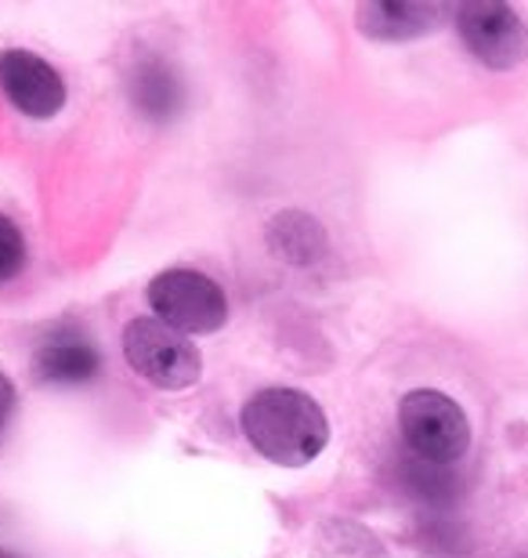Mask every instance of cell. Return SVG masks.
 Masks as SVG:
<instances>
[{
  "label": "cell",
  "mask_w": 528,
  "mask_h": 558,
  "mask_svg": "<svg viewBox=\"0 0 528 558\" xmlns=\"http://www.w3.org/2000/svg\"><path fill=\"white\" fill-rule=\"evenodd\" d=\"M398 428L409 450L431 464L459 461L470 446L467 414L449 396L434 392V388H417V392L402 399Z\"/></svg>",
  "instance_id": "obj_3"
},
{
  "label": "cell",
  "mask_w": 528,
  "mask_h": 558,
  "mask_svg": "<svg viewBox=\"0 0 528 558\" xmlns=\"http://www.w3.org/2000/svg\"><path fill=\"white\" fill-rule=\"evenodd\" d=\"M123 355L134 366V374L156 388H167V392H182V388L196 385L199 371H204L196 344L185 333H177L174 327L149 316L127 323V330H123Z\"/></svg>",
  "instance_id": "obj_2"
},
{
  "label": "cell",
  "mask_w": 528,
  "mask_h": 558,
  "mask_svg": "<svg viewBox=\"0 0 528 558\" xmlns=\"http://www.w3.org/2000/svg\"><path fill=\"white\" fill-rule=\"evenodd\" d=\"M131 102L145 120H174L182 113L185 87L171 62L145 59L131 73Z\"/></svg>",
  "instance_id": "obj_9"
},
{
  "label": "cell",
  "mask_w": 528,
  "mask_h": 558,
  "mask_svg": "<svg viewBox=\"0 0 528 558\" xmlns=\"http://www.w3.org/2000/svg\"><path fill=\"white\" fill-rule=\"evenodd\" d=\"M0 87L11 106L33 120H48L65 106V81L59 70L22 48L0 54Z\"/></svg>",
  "instance_id": "obj_7"
},
{
  "label": "cell",
  "mask_w": 528,
  "mask_h": 558,
  "mask_svg": "<svg viewBox=\"0 0 528 558\" xmlns=\"http://www.w3.org/2000/svg\"><path fill=\"white\" fill-rule=\"evenodd\" d=\"M456 33L464 48L489 70H511L528 54V26L518 11L500 0H475L459 8Z\"/></svg>",
  "instance_id": "obj_5"
},
{
  "label": "cell",
  "mask_w": 528,
  "mask_h": 558,
  "mask_svg": "<svg viewBox=\"0 0 528 558\" xmlns=\"http://www.w3.org/2000/svg\"><path fill=\"white\" fill-rule=\"evenodd\" d=\"M102 371V352L95 338L76 323H59L51 327L33 349V374L44 385H87Z\"/></svg>",
  "instance_id": "obj_6"
},
{
  "label": "cell",
  "mask_w": 528,
  "mask_h": 558,
  "mask_svg": "<svg viewBox=\"0 0 528 558\" xmlns=\"http://www.w3.org/2000/svg\"><path fill=\"white\" fill-rule=\"evenodd\" d=\"M445 11L434 4H406V0H373L355 11V22L373 40H409L431 33Z\"/></svg>",
  "instance_id": "obj_8"
},
{
  "label": "cell",
  "mask_w": 528,
  "mask_h": 558,
  "mask_svg": "<svg viewBox=\"0 0 528 558\" xmlns=\"http://www.w3.org/2000/svg\"><path fill=\"white\" fill-rule=\"evenodd\" d=\"M149 305L156 319L177 333H213L229 319V298L218 279L196 269H167L149 283Z\"/></svg>",
  "instance_id": "obj_4"
},
{
  "label": "cell",
  "mask_w": 528,
  "mask_h": 558,
  "mask_svg": "<svg viewBox=\"0 0 528 558\" xmlns=\"http://www.w3.org/2000/svg\"><path fill=\"white\" fill-rule=\"evenodd\" d=\"M11 407H15V385L0 374V435L8 428V417H11Z\"/></svg>",
  "instance_id": "obj_11"
},
{
  "label": "cell",
  "mask_w": 528,
  "mask_h": 558,
  "mask_svg": "<svg viewBox=\"0 0 528 558\" xmlns=\"http://www.w3.org/2000/svg\"><path fill=\"white\" fill-rule=\"evenodd\" d=\"M243 432L268 461L297 468L322 453L330 421L316 399L297 388H265L243 407Z\"/></svg>",
  "instance_id": "obj_1"
},
{
  "label": "cell",
  "mask_w": 528,
  "mask_h": 558,
  "mask_svg": "<svg viewBox=\"0 0 528 558\" xmlns=\"http://www.w3.org/2000/svg\"><path fill=\"white\" fill-rule=\"evenodd\" d=\"M22 265H26V240H22L15 221L8 215H0V283L19 276Z\"/></svg>",
  "instance_id": "obj_10"
}]
</instances>
